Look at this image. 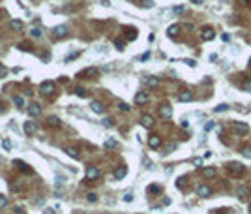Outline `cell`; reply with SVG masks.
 <instances>
[{"instance_id": "cell-1", "label": "cell", "mask_w": 251, "mask_h": 214, "mask_svg": "<svg viewBox=\"0 0 251 214\" xmlns=\"http://www.w3.org/2000/svg\"><path fill=\"white\" fill-rule=\"evenodd\" d=\"M229 171H230V175H234V177H242L245 173V167L242 164H238V162H234V164H229Z\"/></svg>"}, {"instance_id": "cell-2", "label": "cell", "mask_w": 251, "mask_h": 214, "mask_svg": "<svg viewBox=\"0 0 251 214\" xmlns=\"http://www.w3.org/2000/svg\"><path fill=\"white\" fill-rule=\"evenodd\" d=\"M232 130L240 135H245L249 131V126L245 124V122H232Z\"/></svg>"}, {"instance_id": "cell-3", "label": "cell", "mask_w": 251, "mask_h": 214, "mask_svg": "<svg viewBox=\"0 0 251 214\" xmlns=\"http://www.w3.org/2000/svg\"><path fill=\"white\" fill-rule=\"evenodd\" d=\"M201 38L204 39V42H212V39L216 38V32H214V28L206 27V28H202V34H201Z\"/></svg>"}, {"instance_id": "cell-4", "label": "cell", "mask_w": 251, "mask_h": 214, "mask_svg": "<svg viewBox=\"0 0 251 214\" xmlns=\"http://www.w3.org/2000/svg\"><path fill=\"white\" fill-rule=\"evenodd\" d=\"M53 90H54V83H51V81H43L39 85V92L41 94H51Z\"/></svg>"}, {"instance_id": "cell-5", "label": "cell", "mask_w": 251, "mask_h": 214, "mask_svg": "<svg viewBox=\"0 0 251 214\" xmlns=\"http://www.w3.org/2000/svg\"><path fill=\"white\" fill-rule=\"evenodd\" d=\"M86 178H88V180L99 178V169L98 167H86Z\"/></svg>"}, {"instance_id": "cell-6", "label": "cell", "mask_w": 251, "mask_h": 214, "mask_svg": "<svg viewBox=\"0 0 251 214\" xmlns=\"http://www.w3.org/2000/svg\"><path fill=\"white\" fill-rule=\"evenodd\" d=\"M210 193H212V190L206 186V184H201V186H197V195L199 197H208Z\"/></svg>"}, {"instance_id": "cell-7", "label": "cell", "mask_w": 251, "mask_h": 214, "mask_svg": "<svg viewBox=\"0 0 251 214\" xmlns=\"http://www.w3.org/2000/svg\"><path fill=\"white\" fill-rule=\"evenodd\" d=\"M66 32H68V28H66L64 24H60V27H54V28H53V36H54V38H64Z\"/></svg>"}, {"instance_id": "cell-8", "label": "cell", "mask_w": 251, "mask_h": 214, "mask_svg": "<svg viewBox=\"0 0 251 214\" xmlns=\"http://www.w3.org/2000/svg\"><path fill=\"white\" fill-rule=\"evenodd\" d=\"M23 128H24V134H26V135H32V134H36V122H30L28 120V122H24Z\"/></svg>"}, {"instance_id": "cell-9", "label": "cell", "mask_w": 251, "mask_h": 214, "mask_svg": "<svg viewBox=\"0 0 251 214\" xmlns=\"http://www.w3.org/2000/svg\"><path fill=\"white\" fill-rule=\"evenodd\" d=\"M28 115L30 116H39V115H41V107H39L38 103H32V105L28 107Z\"/></svg>"}, {"instance_id": "cell-10", "label": "cell", "mask_w": 251, "mask_h": 214, "mask_svg": "<svg viewBox=\"0 0 251 214\" xmlns=\"http://www.w3.org/2000/svg\"><path fill=\"white\" fill-rule=\"evenodd\" d=\"M171 115H172V109L169 105H161L159 107V116H163V118H171Z\"/></svg>"}, {"instance_id": "cell-11", "label": "cell", "mask_w": 251, "mask_h": 214, "mask_svg": "<svg viewBox=\"0 0 251 214\" xmlns=\"http://www.w3.org/2000/svg\"><path fill=\"white\" fill-rule=\"evenodd\" d=\"M236 193H238L240 199H247V197H249V188H247V186H238Z\"/></svg>"}, {"instance_id": "cell-12", "label": "cell", "mask_w": 251, "mask_h": 214, "mask_svg": "<svg viewBox=\"0 0 251 214\" xmlns=\"http://www.w3.org/2000/svg\"><path fill=\"white\" fill-rule=\"evenodd\" d=\"M161 145V139L157 135H150V139H148V146L150 149H157V146Z\"/></svg>"}, {"instance_id": "cell-13", "label": "cell", "mask_w": 251, "mask_h": 214, "mask_svg": "<svg viewBox=\"0 0 251 214\" xmlns=\"http://www.w3.org/2000/svg\"><path fill=\"white\" fill-rule=\"evenodd\" d=\"M141 124L144 126V128H152L154 126V118L150 115H142V118H141Z\"/></svg>"}, {"instance_id": "cell-14", "label": "cell", "mask_w": 251, "mask_h": 214, "mask_svg": "<svg viewBox=\"0 0 251 214\" xmlns=\"http://www.w3.org/2000/svg\"><path fill=\"white\" fill-rule=\"evenodd\" d=\"M126 175H127V167H124V165H122V167H118V169L114 171V178H116V180H120V178H124Z\"/></svg>"}, {"instance_id": "cell-15", "label": "cell", "mask_w": 251, "mask_h": 214, "mask_svg": "<svg viewBox=\"0 0 251 214\" xmlns=\"http://www.w3.org/2000/svg\"><path fill=\"white\" fill-rule=\"evenodd\" d=\"M216 167H204L202 169V175H204V178H212V177H216Z\"/></svg>"}, {"instance_id": "cell-16", "label": "cell", "mask_w": 251, "mask_h": 214, "mask_svg": "<svg viewBox=\"0 0 251 214\" xmlns=\"http://www.w3.org/2000/svg\"><path fill=\"white\" fill-rule=\"evenodd\" d=\"M148 101V94L146 92H139L135 96V103H139V105H142V103H146Z\"/></svg>"}, {"instance_id": "cell-17", "label": "cell", "mask_w": 251, "mask_h": 214, "mask_svg": "<svg viewBox=\"0 0 251 214\" xmlns=\"http://www.w3.org/2000/svg\"><path fill=\"white\" fill-rule=\"evenodd\" d=\"M90 107H92V111H94V113H98V115H101V113L105 111V107L101 105L99 101H92V105H90Z\"/></svg>"}, {"instance_id": "cell-18", "label": "cell", "mask_w": 251, "mask_h": 214, "mask_svg": "<svg viewBox=\"0 0 251 214\" xmlns=\"http://www.w3.org/2000/svg\"><path fill=\"white\" fill-rule=\"evenodd\" d=\"M142 81H144L146 86H157V85H159V79H157V77H144Z\"/></svg>"}, {"instance_id": "cell-19", "label": "cell", "mask_w": 251, "mask_h": 214, "mask_svg": "<svg viewBox=\"0 0 251 214\" xmlns=\"http://www.w3.org/2000/svg\"><path fill=\"white\" fill-rule=\"evenodd\" d=\"M9 27H11L13 30H23V21H17V19H11V21H9Z\"/></svg>"}, {"instance_id": "cell-20", "label": "cell", "mask_w": 251, "mask_h": 214, "mask_svg": "<svg viewBox=\"0 0 251 214\" xmlns=\"http://www.w3.org/2000/svg\"><path fill=\"white\" fill-rule=\"evenodd\" d=\"M13 103L21 109V107H24V98L23 96H13Z\"/></svg>"}, {"instance_id": "cell-21", "label": "cell", "mask_w": 251, "mask_h": 214, "mask_svg": "<svg viewBox=\"0 0 251 214\" xmlns=\"http://www.w3.org/2000/svg\"><path fill=\"white\" fill-rule=\"evenodd\" d=\"M66 152H68V154H69L71 158H75V160L79 158V150H77V149H73V146H68V149H66Z\"/></svg>"}, {"instance_id": "cell-22", "label": "cell", "mask_w": 251, "mask_h": 214, "mask_svg": "<svg viewBox=\"0 0 251 214\" xmlns=\"http://www.w3.org/2000/svg\"><path fill=\"white\" fill-rule=\"evenodd\" d=\"M178 100H180V101H191V100H193V96L189 94V92H182L180 96H178Z\"/></svg>"}, {"instance_id": "cell-23", "label": "cell", "mask_w": 251, "mask_h": 214, "mask_svg": "<svg viewBox=\"0 0 251 214\" xmlns=\"http://www.w3.org/2000/svg\"><path fill=\"white\" fill-rule=\"evenodd\" d=\"M178 30H180V27H178V24H172V27H169V36H176L178 34Z\"/></svg>"}, {"instance_id": "cell-24", "label": "cell", "mask_w": 251, "mask_h": 214, "mask_svg": "<svg viewBox=\"0 0 251 214\" xmlns=\"http://www.w3.org/2000/svg\"><path fill=\"white\" fill-rule=\"evenodd\" d=\"M105 146H107V149H116V146H118V143H116L114 139H107V141H105Z\"/></svg>"}, {"instance_id": "cell-25", "label": "cell", "mask_w": 251, "mask_h": 214, "mask_svg": "<svg viewBox=\"0 0 251 214\" xmlns=\"http://www.w3.org/2000/svg\"><path fill=\"white\" fill-rule=\"evenodd\" d=\"M30 36H32V38H39V36H41V28L34 27L32 30H30Z\"/></svg>"}, {"instance_id": "cell-26", "label": "cell", "mask_w": 251, "mask_h": 214, "mask_svg": "<svg viewBox=\"0 0 251 214\" xmlns=\"http://www.w3.org/2000/svg\"><path fill=\"white\" fill-rule=\"evenodd\" d=\"M227 109H229L227 103H219L217 107H214V111H216V113H223V111H227Z\"/></svg>"}, {"instance_id": "cell-27", "label": "cell", "mask_w": 251, "mask_h": 214, "mask_svg": "<svg viewBox=\"0 0 251 214\" xmlns=\"http://www.w3.org/2000/svg\"><path fill=\"white\" fill-rule=\"evenodd\" d=\"M242 88L247 90V92H251V79H245V81H244V83H242Z\"/></svg>"}, {"instance_id": "cell-28", "label": "cell", "mask_w": 251, "mask_h": 214, "mask_svg": "<svg viewBox=\"0 0 251 214\" xmlns=\"http://www.w3.org/2000/svg\"><path fill=\"white\" fill-rule=\"evenodd\" d=\"M15 165H19L21 169H24V171H30V167L24 164V162H21V160H15Z\"/></svg>"}, {"instance_id": "cell-29", "label": "cell", "mask_w": 251, "mask_h": 214, "mask_svg": "<svg viewBox=\"0 0 251 214\" xmlns=\"http://www.w3.org/2000/svg\"><path fill=\"white\" fill-rule=\"evenodd\" d=\"M242 154H244L245 158H251V146H244V149H242Z\"/></svg>"}, {"instance_id": "cell-30", "label": "cell", "mask_w": 251, "mask_h": 214, "mask_svg": "<svg viewBox=\"0 0 251 214\" xmlns=\"http://www.w3.org/2000/svg\"><path fill=\"white\" fill-rule=\"evenodd\" d=\"M86 199H88L90 203H96V201H98V195H96V193H88V195H86Z\"/></svg>"}, {"instance_id": "cell-31", "label": "cell", "mask_w": 251, "mask_h": 214, "mask_svg": "<svg viewBox=\"0 0 251 214\" xmlns=\"http://www.w3.org/2000/svg\"><path fill=\"white\" fill-rule=\"evenodd\" d=\"M118 109H120V111H129V105L124 103V101H120V103H118Z\"/></svg>"}, {"instance_id": "cell-32", "label": "cell", "mask_w": 251, "mask_h": 214, "mask_svg": "<svg viewBox=\"0 0 251 214\" xmlns=\"http://www.w3.org/2000/svg\"><path fill=\"white\" fill-rule=\"evenodd\" d=\"M8 75V70H6V66H0V79L2 77H6Z\"/></svg>"}, {"instance_id": "cell-33", "label": "cell", "mask_w": 251, "mask_h": 214, "mask_svg": "<svg viewBox=\"0 0 251 214\" xmlns=\"http://www.w3.org/2000/svg\"><path fill=\"white\" fill-rule=\"evenodd\" d=\"M114 45H116V49H118V51H122V49H124V42H122V39H116V42H114Z\"/></svg>"}, {"instance_id": "cell-34", "label": "cell", "mask_w": 251, "mask_h": 214, "mask_svg": "<svg viewBox=\"0 0 251 214\" xmlns=\"http://www.w3.org/2000/svg\"><path fill=\"white\" fill-rule=\"evenodd\" d=\"M75 94H77V96H86V90L79 86V88H75Z\"/></svg>"}, {"instance_id": "cell-35", "label": "cell", "mask_w": 251, "mask_h": 214, "mask_svg": "<svg viewBox=\"0 0 251 214\" xmlns=\"http://www.w3.org/2000/svg\"><path fill=\"white\" fill-rule=\"evenodd\" d=\"M142 6L144 8H154V2L152 0H142Z\"/></svg>"}, {"instance_id": "cell-36", "label": "cell", "mask_w": 251, "mask_h": 214, "mask_svg": "<svg viewBox=\"0 0 251 214\" xmlns=\"http://www.w3.org/2000/svg\"><path fill=\"white\" fill-rule=\"evenodd\" d=\"M2 146H4L6 150H9V149H11V143H9L8 139H4V141H2Z\"/></svg>"}, {"instance_id": "cell-37", "label": "cell", "mask_w": 251, "mask_h": 214, "mask_svg": "<svg viewBox=\"0 0 251 214\" xmlns=\"http://www.w3.org/2000/svg\"><path fill=\"white\" fill-rule=\"evenodd\" d=\"M49 124L56 126V124H58V118H56V116H49Z\"/></svg>"}, {"instance_id": "cell-38", "label": "cell", "mask_w": 251, "mask_h": 214, "mask_svg": "<svg viewBox=\"0 0 251 214\" xmlns=\"http://www.w3.org/2000/svg\"><path fill=\"white\" fill-rule=\"evenodd\" d=\"M172 11H174V13H176V15H180V13H182V11H184V6H176V8H174V9H172Z\"/></svg>"}, {"instance_id": "cell-39", "label": "cell", "mask_w": 251, "mask_h": 214, "mask_svg": "<svg viewBox=\"0 0 251 214\" xmlns=\"http://www.w3.org/2000/svg\"><path fill=\"white\" fill-rule=\"evenodd\" d=\"M212 128H214V122H208V124H206V126H204V131H210V130H212Z\"/></svg>"}, {"instance_id": "cell-40", "label": "cell", "mask_w": 251, "mask_h": 214, "mask_svg": "<svg viewBox=\"0 0 251 214\" xmlns=\"http://www.w3.org/2000/svg\"><path fill=\"white\" fill-rule=\"evenodd\" d=\"M124 201H127V203L133 201V195H131V193H126V195H124Z\"/></svg>"}, {"instance_id": "cell-41", "label": "cell", "mask_w": 251, "mask_h": 214, "mask_svg": "<svg viewBox=\"0 0 251 214\" xmlns=\"http://www.w3.org/2000/svg\"><path fill=\"white\" fill-rule=\"evenodd\" d=\"M159 190H161L159 186H150V188H148V192H159Z\"/></svg>"}, {"instance_id": "cell-42", "label": "cell", "mask_w": 251, "mask_h": 214, "mask_svg": "<svg viewBox=\"0 0 251 214\" xmlns=\"http://www.w3.org/2000/svg\"><path fill=\"white\" fill-rule=\"evenodd\" d=\"M0 207H6V197L0 195Z\"/></svg>"}, {"instance_id": "cell-43", "label": "cell", "mask_w": 251, "mask_h": 214, "mask_svg": "<svg viewBox=\"0 0 251 214\" xmlns=\"http://www.w3.org/2000/svg\"><path fill=\"white\" fill-rule=\"evenodd\" d=\"M43 214H56V212L53 210V208H45V210H43Z\"/></svg>"}, {"instance_id": "cell-44", "label": "cell", "mask_w": 251, "mask_h": 214, "mask_svg": "<svg viewBox=\"0 0 251 214\" xmlns=\"http://www.w3.org/2000/svg\"><path fill=\"white\" fill-rule=\"evenodd\" d=\"M101 122H103V126H111V120H109V118H103Z\"/></svg>"}, {"instance_id": "cell-45", "label": "cell", "mask_w": 251, "mask_h": 214, "mask_svg": "<svg viewBox=\"0 0 251 214\" xmlns=\"http://www.w3.org/2000/svg\"><path fill=\"white\" fill-rule=\"evenodd\" d=\"M148 57H150V53H144V55L141 57V60H148Z\"/></svg>"}, {"instance_id": "cell-46", "label": "cell", "mask_w": 251, "mask_h": 214, "mask_svg": "<svg viewBox=\"0 0 251 214\" xmlns=\"http://www.w3.org/2000/svg\"><path fill=\"white\" fill-rule=\"evenodd\" d=\"M193 4H202V0H191Z\"/></svg>"}, {"instance_id": "cell-47", "label": "cell", "mask_w": 251, "mask_h": 214, "mask_svg": "<svg viewBox=\"0 0 251 214\" xmlns=\"http://www.w3.org/2000/svg\"><path fill=\"white\" fill-rule=\"evenodd\" d=\"M247 66H249V68H251V60H249V62H247Z\"/></svg>"}, {"instance_id": "cell-48", "label": "cell", "mask_w": 251, "mask_h": 214, "mask_svg": "<svg viewBox=\"0 0 251 214\" xmlns=\"http://www.w3.org/2000/svg\"><path fill=\"white\" fill-rule=\"evenodd\" d=\"M247 210H249V214H251V205H249V208H247Z\"/></svg>"}]
</instances>
